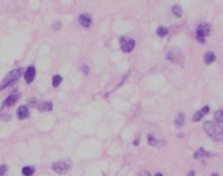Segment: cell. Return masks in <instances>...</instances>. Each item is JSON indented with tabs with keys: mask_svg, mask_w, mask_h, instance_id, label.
<instances>
[{
	"mask_svg": "<svg viewBox=\"0 0 223 176\" xmlns=\"http://www.w3.org/2000/svg\"><path fill=\"white\" fill-rule=\"evenodd\" d=\"M203 129L206 131V133H207L211 138H214V140H219V141L223 140V128L220 126V125L215 124V122L207 121V122H204Z\"/></svg>",
	"mask_w": 223,
	"mask_h": 176,
	"instance_id": "obj_1",
	"label": "cell"
},
{
	"mask_svg": "<svg viewBox=\"0 0 223 176\" xmlns=\"http://www.w3.org/2000/svg\"><path fill=\"white\" fill-rule=\"evenodd\" d=\"M22 75V69H15V70H12L11 73H8L4 77V79L1 81V83H0V90H3L6 89L7 86H10V85H12V83H15L16 81L19 79V77Z\"/></svg>",
	"mask_w": 223,
	"mask_h": 176,
	"instance_id": "obj_2",
	"label": "cell"
},
{
	"mask_svg": "<svg viewBox=\"0 0 223 176\" xmlns=\"http://www.w3.org/2000/svg\"><path fill=\"white\" fill-rule=\"evenodd\" d=\"M70 167H71L70 161L61 160V161H57V163L53 164V170H54L55 172H58V173H65V172H67V171L70 170Z\"/></svg>",
	"mask_w": 223,
	"mask_h": 176,
	"instance_id": "obj_3",
	"label": "cell"
},
{
	"mask_svg": "<svg viewBox=\"0 0 223 176\" xmlns=\"http://www.w3.org/2000/svg\"><path fill=\"white\" fill-rule=\"evenodd\" d=\"M121 48L124 53H131L134 48V40L129 38H121Z\"/></svg>",
	"mask_w": 223,
	"mask_h": 176,
	"instance_id": "obj_4",
	"label": "cell"
},
{
	"mask_svg": "<svg viewBox=\"0 0 223 176\" xmlns=\"http://www.w3.org/2000/svg\"><path fill=\"white\" fill-rule=\"evenodd\" d=\"M168 59H171V61L175 62V63H183L184 57H183V54L179 51V50H171V51L168 53Z\"/></svg>",
	"mask_w": 223,
	"mask_h": 176,
	"instance_id": "obj_5",
	"label": "cell"
},
{
	"mask_svg": "<svg viewBox=\"0 0 223 176\" xmlns=\"http://www.w3.org/2000/svg\"><path fill=\"white\" fill-rule=\"evenodd\" d=\"M35 67L34 66H30L27 70H26V73H24V79H26V82L27 83H31L32 81H34V78H35Z\"/></svg>",
	"mask_w": 223,
	"mask_h": 176,
	"instance_id": "obj_6",
	"label": "cell"
},
{
	"mask_svg": "<svg viewBox=\"0 0 223 176\" xmlns=\"http://www.w3.org/2000/svg\"><path fill=\"white\" fill-rule=\"evenodd\" d=\"M80 23L81 26L83 27H90L92 26V16L89 13H83V15L80 16Z\"/></svg>",
	"mask_w": 223,
	"mask_h": 176,
	"instance_id": "obj_7",
	"label": "cell"
},
{
	"mask_svg": "<svg viewBox=\"0 0 223 176\" xmlns=\"http://www.w3.org/2000/svg\"><path fill=\"white\" fill-rule=\"evenodd\" d=\"M208 34H210V26L208 24H200V26L198 27V30H196V35H200V36H207Z\"/></svg>",
	"mask_w": 223,
	"mask_h": 176,
	"instance_id": "obj_8",
	"label": "cell"
},
{
	"mask_svg": "<svg viewBox=\"0 0 223 176\" xmlns=\"http://www.w3.org/2000/svg\"><path fill=\"white\" fill-rule=\"evenodd\" d=\"M208 110H210V108H208V106H204V108H202L199 112H196L194 114V121H200L204 116L208 113Z\"/></svg>",
	"mask_w": 223,
	"mask_h": 176,
	"instance_id": "obj_9",
	"label": "cell"
},
{
	"mask_svg": "<svg viewBox=\"0 0 223 176\" xmlns=\"http://www.w3.org/2000/svg\"><path fill=\"white\" fill-rule=\"evenodd\" d=\"M28 116H30V113H28L27 106H20V108L18 109V119L24 120V119H27Z\"/></svg>",
	"mask_w": 223,
	"mask_h": 176,
	"instance_id": "obj_10",
	"label": "cell"
},
{
	"mask_svg": "<svg viewBox=\"0 0 223 176\" xmlns=\"http://www.w3.org/2000/svg\"><path fill=\"white\" fill-rule=\"evenodd\" d=\"M18 98H19V96H18V94H11V96L3 102V108H6V106H12L13 104L18 101Z\"/></svg>",
	"mask_w": 223,
	"mask_h": 176,
	"instance_id": "obj_11",
	"label": "cell"
},
{
	"mask_svg": "<svg viewBox=\"0 0 223 176\" xmlns=\"http://www.w3.org/2000/svg\"><path fill=\"white\" fill-rule=\"evenodd\" d=\"M51 109H53V104L51 102H43V104H40V105L38 106V110L39 112H50Z\"/></svg>",
	"mask_w": 223,
	"mask_h": 176,
	"instance_id": "obj_12",
	"label": "cell"
},
{
	"mask_svg": "<svg viewBox=\"0 0 223 176\" xmlns=\"http://www.w3.org/2000/svg\"><path fill=\"white\" fill-rule=\"evenodd\" d=\"M214 61H215V54L214 53L208 51L207 54H204V63L206 65H211Z\"/></svg>",
	"mask_w": 223,
	"mask_h": 176,
	"instance_id": "obj_13",
	"label": "cell"
},
{
	"mask_svg": "<svg viewBox=\"0 0 223 176\" xmlns=\"http://www.w3.org/2000/svg\"><path fill=\"white\" fill-rule=\"evenodd\" d=\"M22 172L24 176H31V175H34V172H35V168H34V167H24Z\"/></svg>",
	"mask_w": 223,
	"mask_h": 176,
	"instance_id": "obj_14",
	"label": "cell"
},
{
	"mask_svg": "<svg viewBox=\"0 0 223 176\" xmlns=\"http://www.w3.org/2000/svg\"><path fill=\"white\" fill-rule=\"evenodd\" d=\"M183 124H184V114H179L176 121H175V125L178 126V128H182Z\"/></svg>",
	"mask_w": 223,
	"mask_h": 176,
	"instance_id": "obj_15",
	"label": "cell"
},
{
	"mask_svg": "<svg viewBox=\"0 0 223 176\" xmlns=\"http://www.w3.org/2000/svg\"><path fill=\"white\" fill-rule=\"evenodd\" d=\"M214 120L217 122H223V110H218L214 114Z\"/></svg>",
	"mask_w": 223,
	"mask_h": 176,
	"instance_id": "obj_16",
	"label": "cell"
},
{
	"mask_svg": "<svg viewBox=\"0 0 223 176\" xmlns=\"http://www.w3.org/2000/svg\"><path fill=\"white\" fill-rule=\"evenodd\" d=\"M172 12H173V15H175V16L180 18V16H182V7L178 6V4H176V6H173L172 7Z\"/></svg>",
	"mask_w": 223,
	"mask_h": 176,
	"instance_id": "obj_17",
	"label": "cell"
},
{
	"mask_svg": "<svg viewBox=\"0 0 223 176\" xmlns=\"http://www.w3.org/2000/svg\"><path fill=\"white\" fill-rule=\"evenodd\" d=\"M61 82H62L61 75H54V77H53V86L54 87H58L59 85H61Z\"/></svg>",
	"mask_w": 223,
	"mask_h": 176,
	"instance_id": "obj_18",
	"label": "cell"
},
{
	"mask_svg": "<svg viewBox=\"0 0 223 176\" xmlns=\"http://www.w3.org/2000/svg\"><path fill=\"white\" fill-rule=\"evenodd\" d=\"M200 156H211V153H208V152H206V150H203V149H199L198 152L194 155L195 159H199Z\"/></svg>",
	"mask_w": 223,
	"mask_h": 176,
	"instance_id": "obj_19",
	"label": "cell"
},
{
	"mask_svg": "<svg viewBox=\"0 0 223 176\" xmlns=\"http://www.w3.org/2000/svg\"><path fill=\"white\" fill-rule=\"evenodd\" d=\"M148 141H149V144L156 145V147H161L163 145V143H157V140L153 137V136H148Z\"/></svg>",
	"mask_w": 223,
	"mask_h": 176,
	"instance_id": "obj_20",
	"label": "cell"
},
{
	"mask_svg": "<svg viewBox=\"0 0 223 176\" xmlns=\"http://www.w3.org/2000/svg\"><path fill=\"white\" fill-rule=\"evenodd\" d=\"M167 32H168V30L165 28V27H159V28H157V35L159 36H165L167 35Z\"/></svg>",
	"mask_w": 223,
	"mask_h": 176,
	"instance_id": "obj_21",
	"label": "cell"
},
{
	"mask_svg": "<svg viewBox=\"0 0 223 176\" xmlns=\"http://www.w3.org/2000/svg\"><path fill=\"white\" fill-rule=\"evenodd\" d=\"M7 172V167L6 165H0V176H4Z\"/></svg>",
	"mask_w": 223,
	"mask_h": 176,
	"instance_id": "obj_22",
	"label": "cell"
},
{
	"mask_svg": "<svg viewBox=\"0 0 223 176\" xmlns=\"http://www.w3.org/2000/svg\"><path fill=\"white\" fill-rule=\"evenodd\" d=\"M196 39H198V42H200V43H204V42H206V36L196 35Z\"/></svg>",
	"mask_w": 223,
	"mask_h": 176,
	"instance_id": "obj_23",
	"label": "cell"
},
{
	"mask_svg": "<svg viewBox=\"0 0 223 176\" xmlns=\"http://www.w3.org/2000/svg\"><path fill=\"white\" fill-rule=\"evenodd\" d=\"M28 105H30V106H35V105H36V99H35V98L28 99Z\"/></svg>",
	"mask_w": 223,
	"mask_h": 176,
	"instance_id": "obj_24",
	"label": "cell"
},
{
	"mask_svg": "<svg viewBox=\"0 0 223 176\" xmlns=\"http://www.w3.org/2000/svg\"><path fill=\"white\" fill-rule=\"evenodd\" d=\"M61 27H62L61 22H57V23H55V24H54V26H53V28H54V30H59V28H61Z\"/></svg>",
	"mask_w": 223,
	"mask_h": 176,
	"instance_id": "obj_25",
	"label": "cell"
},
{
	"mask_svg": "<svg viewBox=\"0 0 223 176\" xmlns=\"http://www.w3.org/2000/svg\"><path fill=\"white\" fill-rule=\"evenodd\" d=\"M82 70H83V73H85V74H87V73H89V69H87V66H86V65H83Z\"/></svg>",
	"mask_w": 223,
	"mask_h": 176,
	"instance_id": "obj_26",
	"label": "cell"
},
{
	"mask_svg": "<svg viewBox=\"0 0 223 176\" xmlns=\"http://www.w3.org/2000/svg\"><path fill=\"white\" fill-rule=\"evenodd\" d=\"M140 176H151V175H149L148 172H141V173H140Z\"/></svg>",
	"mask_w": 223,
	"mask_h": 176,
	"instance_id": "obj_27",
	"label": "cell"
},
{
	"mask_svg": "<svg viewBox=\"0 0 223 176\" xmlns=\"http://www.w3.org/2000/svg\"><path fill=\"white\" fill-rule=\"evenodd\" d=\"M188 176H195V172L194 171H190V172H188Z\"/></svg>",
	"mask_w": 223,
	"mask_h": 176,
	"instance_id": "obj_28",
	"label": "cell"
},
{
	"mask_svg": "<svg viewBox=\"0 0 223 176\" xmlns=\"http://www.w3.org/2000/svg\"><path fill=\"white\" fill-rule=\"evenodd\" d=\"M211 176H219V175H218V173H212V175H211Z\"/></svg>",
	"mask_w": 223,
	"mask_h": 176,
	"instance_id": "obj_29",
	"label": "cell"
},
{
	"mask_svg": "<svg viewBox=\"0 0 223 176\" xmlns=\"http://www.w3.org/2000/svg\"><path fill=\"white\" fill-rule=\"evenodd\" d=\"M155 176H163V175H161V173H156V175H155Z\"/></svg>",
	"mask_w": 223,
	"mask_h": 176,
	"instance_id": "obj_30",
	"label": "cell"
}]
</instances>
